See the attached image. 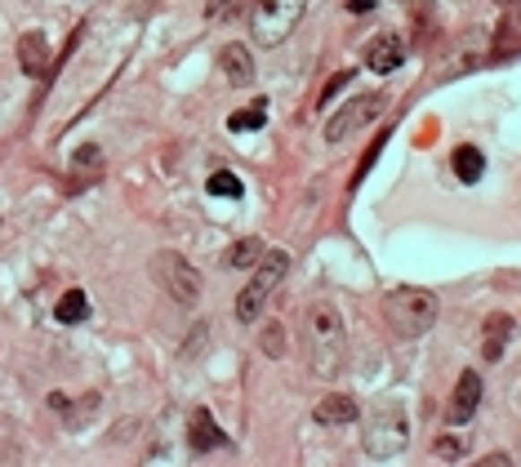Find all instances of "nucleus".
<instances>
[{"mask_svg":"<svg viewBox=\"0 0 521 467\" xmlns=\"http://www.w3.org/2000/svg\"><path fill=\"white\" fill-rule=\"evenodd\" d=\"M303 343H308V360L321 378H334L343 369V351H348V330L334 303H312L303 312Z\"/></svg>","mask_w":521,"mask_h":467,"instance_id":"obj_1","label":"nucleus"},{"mask_svg":"<svg viewBox=\"0 0 521 467\" xmlns=\"http://www.w3.org/2000/svg\"><path fill=\"white\" fill-rule=\"evenodd\" d=\"M384 307H388V321L401 339H419L437 321V298H432V290H419V285H396Z\"/></svg>","mask_w":521,"mask_h":467,"instance_id":"obj_2","label":"nucleus"},{"mask_svg":"<svg viewBox=\"0 0 521 467\" xmlns=\"http://www.w3.org/2000/svg\"><path fill=\"white\" fill-rule=\"evenodd\" d=\"M285 272H290V254H285V249L259 254V272H255V281L237 294V321H241V325H255V321H259L267 294L285 281Z\"/></svg>","mask_w":521,"mask_h":467,"instance_id":"obj_3","label":"nucleus"},{"mask_svg":"<svg viewBox=\"0 0 521 467\" xmlns=\"http://www.w3.org/2000/svg\"><path fill=\"white\" fill-rule=\"evenodd\" d=\"M303 9L308 0H255V13H250V31L263 49L281 45L299 22H303Z\"/></svg>","mask_w":521,"mask_h":467,"instance_id":"obj_4","label":"nucleus"},{"mask_svg":"<svg viewBox=\"0 0 521 467\" xmlns=\"http://www.w3.org/2000/svg\"><path fill=\"white\" fill-rule=\"evenodd\" d=\"M152 276H156V285H161L174 303H183V307H192V303L201 298V272H196L183 254H174V249H161V254L152 258Z\"/></svg>","mask_w":521,"mask_h":467,"instance_id":"obj_5","label":"nucleus"},{"mask_svg":"<svg viewBox=\"0 0 521 467\" xmlns=\"http://www.w3.org/2000/svg\"><path fill=\"white\" fill-rule=\"evenodd\" d=\"M410 441V419L401 405H384L370 423H366V454L370 459H396Z\"/></svg>","mask_w":521,"mask_h":467,"instance_id":"obj_6","label":"nucleus"},{"mask_svg":"<svg viewBox=\"0 0 521 467\" xmlns=\"http://www.w3.org/2000/svg\"><path fill=\"white\" fill-rule=\"evenodd\" d=\"M384 94H361V99H352V103H343L334 117L326 120V138L330 143H343V138H352L357 129H366L370 120L384 117Z\"/></svg>","mask_w":521,"mask_h":467,"instance_id":"obj_7","label":"nucleus"},{"mask_svg":"<svg viewBox=\"0 0 521 467\" xmlns=\"http://www.w3.org/2000/svg\"><path fill=\"white\" fill-rule=\"evenodd\" d=\"M477 405H482V374H477V369H464L459 383H455V396H450L446 419H450V423H468V419L477 414Z\"/></svg>","mask_w":521,"mask_h":467,"instance_id":"obj_8","label":"nucleus"},{"mask_svg":"<svg viewBox=\"0 0 521 467\" xmlns=\"http://www.w3.org/2000/svg\"><path fill=\"white\" fill-rule=\"evenodd\" d=\"M405 63V40L396 36V31H384V36H375L370 45H366V67L370 72H379V76H388Z\"/></svg>","mask_w":521,"mask_h":467,"instance_id":"obj_9","label":"nucleus"},{"mask_svg":"<svg viewBox=\"0 0 521 467\" xmlns=\"http://www.w3.org/2000/svg\"><path fill=\"white\" fill-rule=\"evenodd\" d=\"M18 67L27 76H45L49 72V40H45V31H27L18 40Z\"/></svg>","mask_w":521,"mask_h":467,"instance_id":"obj_10","label":"nucleus"},{"mask_svg":"<svg viewBox=\"0 0 521 467\" xmlns=\"http://www.w3.org/2000/svg\"><path fill=\"white\" fill-rule=\"evenodd\" d=\"M219 67H223V76L232 85H250L255 81V58H250L246 45H223L219 49Z\"/></svg>","mask_w":521,"mask_h":467,"instance_id":"obj_11","label":"nucleus"},{"mask_svg":"<svg viewBox=\"0 0 521 467\" xmlns=\"http://www.w3.org/2000/svg\"><path fill=\"white\" fill-rule=\"evenodd\" d=\"M187 437H192V450H219V445L228 441L210 410H196V414L187 419Z\"/></svg>","mask_w":521,"mask_h":467,"instance_id":"obj_12","label":"nucleus"},{"mask_svg":"<svg viewBox=\"0 0 521 467\" xmlns=\"http://www.w3.org/2000/svg\"><path fill=\"white\" fill-rule=\"evenodd\" d=\"M361 410H357V401L352 396H326L321 405H317V423H326V428H339V423H352Z\"/></svg>","mask_w":521,"mask_h":467,"instance_id":"obj_13","label":"nucleus"},{"mask_svg":"<svg viewBox=\"0 0 521 467\" xmlns=\"http://www.w3.org/2000/svg\"><path fill=\"white\" fill-rule=\"evenodd\" d=\"M450 160H455V174H459V183H468V187H473V183H482V174H486V156H482L477 147H459Z\"/></svg>","mask_w":521,"mask_h":467,"instance_id":"obj_14","label":"nucleus"},{"mask_svg":"<svg viewBox=\"0 0 521 467\" xmlns=\"http://www.w3.org/2000/svg\"><path fill=\"white\" fill-rule=\"evenodd\" d=\"M54 316H58V325H81V321L90 316V298H85L81 290H67V294L58 298Z\"/></svg>","mask_w":521,"mask_h":467,"instance_id":"obj_15","label":"nucleus"},{"mask_svg":"<svg viewBox=\"0 0 521 467\" xmlns=\"http://www.w3.org/2000/svg\"><path fill=\"white\" fill-rule=\"evenodd\" d=\"M508 330H513V316H491V321H486V360H499V356H504Z\"/></svg>","mask_w":521,"mask_h":467,"instance_id":"obj_16","label":"nucleus"},{"mask_svg":"<svg viewBox=\"0 0 521 467\" xmlns=\"http://www.w3.org/2000/svg\"><path fill=\"white\" fill-rule=\"evenodd\" d=\"M513 49H521V0H508L504 31H499V54H513Z\"/></svg>","mask_w":521,"mask_h":467,"instance_id":"obj_17","label":"nucleus"},{"mask_svg":"<svg viewBox=\"0 0 521 467\" xmlns=\"http://www.w3.org/2000/svg\"><path fill=\"white\" fill-rule=\"evenodd\" d=\"M205 192H210V196H223V201H232V196H241L246 187H241V178H237V174H228V169H214V174H210V183H205Z\"/></svg>","mask_w":521,"mask_h":467,"instance_id":"obj_18","label":"nucleus"},{"mask_svg":"<svg viewBox=\"0 0 521 467\" xmlns=\"http://www.w3.org/2000/svg\"><path fill=\"white\" fill-rule=\"evenodd\" d=\"M259 254H263L259 240H237V245L223 254V263H228V267H255V258H259Z\"/></svg>","mask_w":521,"mask_h":467,"instance_id":"obj_19","label":"nucleus"},{"mask_svg":"<svg viewBox=\"0 0 521 467\" xmlns=\"http://www.w3.org/2000/svg\"><path fill=\"white\" fill-rule=\"evenodd\" d=\"M263 112H267V103H255V108H246V112H232V117H228V129H232V134H250V129H259L263 125Z\"/></svg>","mask_w":521,"mask_h":467,"instance_id":"obj_20","label":"nucleus"},{"mask_svg":"<svg viewBox=\"0 0 521 467\" xmlns=\"http://www.w3.org/2000/svg\"><path fill=\"white\" fill-rule=\"evenodd\" d=\"M259 348H263V356H281V351H285V330H281L276 321H272V325H263Z\"/></svg>","mask_w":521,"mask_h":467,"instance_id":"obj_21","label":"nucleus"},{"mask_svg":"<svg viewBox=\"0 0 521 467\" xmlns=\"http://www.w3.org/2000/svg\"><path fill=\"white\" fill-rule=\"evenodd\" d=\"M343 85H352V72H339V76H330V85L321 90V103H330V99H339V90Z\"/></svg>","mask_w":521,"mask_h":467,"instance_id":"obj_22","label":"nucleus"},{"mask_svg":"<svg viewBox=\"0 0 521 467\" xmlns=\"http://www.w3.org/2000/svg\"><path fill=\"white\" fill-rule=\"evenodd\" d=\"M459 454H464V441H455V437L437 441V459H459Z\"/></svg>","mask_w":521,"mask_h":467,"instance_id":"obj_23","label":"nucleus"},{"mask_svg":"<svg viewBox=\"0 0 521 467\" xmlns=\"http://www.w3.org/2000/svg\"><path fill=\"white\" fill-rule=\"evenodd\" d=\"M237 9H241V0H210V18H219V22L232 18Z\"/></svg>","mask_w":521,"mask_h":467,"instance_id":"obj_24","label":"nucleus"},{"mask_svg":"<svg viewBox=\"0 0 521 467\" xmlns=\"http://www.w3.org/2000/svg\"><path fill=\"white\" fill-rule=\"evenodd\" d=\"M76 169H99V147H81L76 151Z\"/></svg>","mask_w":521,"mask_h":467,"instance_id":"obj_25","label":"nucleus"},{"mask_svg":"<svg viewBox=\"0 0 521 467\" xmlns=\"http://www.w3.org/2000/svg\"><path fill=\"white\" fill-rule=\"evenodd\" d=\"M375 4H379V0H348V9H352V13H370Z\"/></svg>","mask_w":521,"mask_h":467,"instance_id":"obj_26","label":"nucleus"},{"mask_svg":"<svg viewBox=\"0 0 521 467\" xmlns=\"http://www.w3.org/2000/svg\"><path fill=\"white\" fill-rule=\"evenodd\" d=\"M401 4H419V9H428V4H432V0H401Z\"/></svg>","mask_w":521,"mask_h":467,"instance_id":"obj_27","label":"nucleus"},{"mask_svg":"<svg viewBox=\"0 0 521 467\" xmlns=\"http://www.w3.org/2000/svg\"><path fill=\"white\" fill-rule=\"evenodd\" d=\"M504 4H508V0H504Z\"/></svg>","mask_w":521,"mask_h":467,"instance_id":"obj_28","label":"nucleus"}]
</instances>
